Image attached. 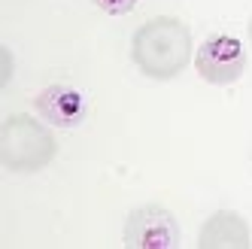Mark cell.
Wrapping results in <instances>:
<instances>
[{
  "mask_svg": "<svg viewBox=\"0 0 252 249\" xmlns=\"http://www.w3.org/2000/svg\"><path fill=\"white\" fill-rule=\"evenodd\" d=\"M131 61L146 79L170 82L194 61V43L186 22L173 15H155L131 37Z\"/></svg>",
  "mask_w": 252,
  "mask_h": 249,
  "instance_id": "6da1fadb",
  "label": "cell"
},
{
  "mask_svg": "<svg viewBox=\"0 0 252 249\" xmlns=\"http://www.w3.org/2000/svg\"><path fill=\"white\" fill-rule=\"evenodd\" d=\"M58 143L46 122L12 113L0 124V164L9 173H40L55 161Z\"/></svg>",
  "mask_w": 252,
  "mask_h": 249,
  "instance_id": "7a4b0ae2",
  "label": "cell"
},
{
  "mask_svg": "<svg viewBox=\"0 0 252 249\" xmlns=\"http://www.w3.org/2000/svg\"><path fill=\"white\" fill-rule=\"evenodd\" d=\"M194 70L210 85H234L246 73V46L234 33H213L194 52Z\"/></svg>",
  "mask_w": 252,
  "mask_h": 249,
  "instance_id": "3957f363",
  "label": "cell"
},
{
  "mask_svg": "<svg viewBox=\"0 0 252 249\" xmlns=\"http://www.w3.org/2000/svg\"><path fill=\"white\" fill-rule=\"evenodd\" d=\"M125 246L131 249H176L179 246V222L161 204H143L125 219Z\"/></svg>",
  "mask_w": 252,
  "mask_h": 249,
  "instance_id": "277c9868",
  "label": "cell"
},
{
  "mask_svg": "<svg viewBox=\"0 0 252 249\" xmlns=\"http://www.w3.org/2000/svg\"><path fill=\"white\" fill-rule=\"evenodd\" d=\"M33 106H37L40 119L46 124H52V128H76V124H82V119L88 113L85 94L79 88L64 85V82L43 88L37 94V100H33Z\"/></svg>",
  "mask_w": 252,
  "mask_h": 249,
  "instance_id": "5b68a950",
  "label": "cell"
},
{
  "mask_svg": "<svg viewBox=\"0 0 252 249\" xmlns=\"http://www.w3.org/2000/svg\"><path fill=\"white\" fill-rule=\"evenodd\" d=\"M197 246L201 249H249L252 246L249 222L234 210H216L197 231Z\"/></svg>",
  "mask_w": 252,
  "mask_h": 249,
  "instance_id": "8992f818",
  "label": "cell"
},
{
  "mask_svg": "<svg viewBox=\"0 0 252 249\" xmlns=\"http://www.w3.org/2000/svg\"><path fill=\"white\" fill-rule=\"evenodd\" d=\"M94 3L110 15H125V12H131L137 6V0H94Z\"/></svg>",
  "mask_w": 252,
  "mask_h": 249,
  "instance_id": "52a82bcc",
  "label": "cell"
},
{
  "mask_svg": "<svg viewBox=\"0 0 252 249\" xmlns=\"http://www.w3.org/2000/svg\"><path fill=\"white\" fill-rule=\"evenodd\" d=\"M0 55H3V79H0V85H9V79H12V52L9 49H3V52H0Z\"/></svg>",
  "mask_w": 252,
  "mask_h": 249,
  "instance_id": "ba28073f",
  "label": "cell"
},
{
  "mask_svg": "<svg viewBox=\"0 0 252 249\" xmlns=\"http://www.w3.org/2000/svg\"><path fill=\"white\" fill-rule=\"evenodd\" d=\"M246 31H249V46H252V19H249V28Z\"/></svg>",
  "mask_w": 252,
  "mask_h": 249,
  "instance_id": "9c48e42d",
  "label": "cell"
}]
</instances>
